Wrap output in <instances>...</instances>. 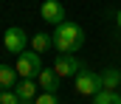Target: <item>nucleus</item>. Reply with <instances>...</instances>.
Segmentation results:
<instances>
[{
	"label": "nucleus",
	"mask_w": 121,
	"mask_h": 104,
	"mask_svg": "<svg viewBox=\"0 0 121 104\" xmlns=\"http://www.w3.org/2000/svg\"><path fill=\"white\" fill-rule=\"evenodd\" d=\"M39 17L51 25H59L65 23V6L59 0H42V8H39Z\"/></svg>",
	"instance_id": "423d86ee"
},
{
	"label": "nucleus",
	"mask_w": 121,
	"mask_h": 104,
	"mask_svg": "<svg viewBox=\"0 0 121 104\" xmlns=\"http://www.w3.org/2000/svg\"><path fill=\"white\" fill-rule=\"evenodd\" d=\"M73 79H76V93H79V96H96L99 90H104L101 73H96V70H90V68L79 70Z\"/></svg>",
	"instance_id": "7ed1b4c3"
},
{
	"label": "nucleus",
	"mask_w": 121,
	"mask_h": 104,
	"mask_svg": "<svg viewBox=\"0 0 121 104\" xmlns=\"http://www.w3.org/2000/svg\"><path fill=\"white\" fill-rule=\"evenodd\" d=\"M116 20H118V28H121V11H118V17H116Z\"/></svg>",
	"instance_id": "2eb2a0df"
},
{
	"label": "nucleus",
	"mask_w": 121,
	"mask_h": 104,
	"mask_svg": "<svg viewBox=\"0 0 121 104\" xmlns=\"http://www.w3.org/2000/svg\"><path fill=\"white\" fill-rule=\"evenodd\" d=\"M17 68H9V65H0V90H11L17 84Z\"/></svg>",
	"instance_id": "1a4fd4ad"
},
{
	"label": "nucleus",
	"mask_w": 121,
	"mask_h": 104,
	"mask_svg": "<svg viewBox=\"0 0 121 104\" xmlns=\"http://www.w3.org/2000/svg\"><path fill=\"white\" fill-rule=\"evenodd\" d=\"M14 68L20 73V79H37L42 73V59H39L37 51H23V54H17V65Z\"/></svg>",
	"instance_id": "f03ea898"
},
{
	"label": "nucleus",
	"mask_w": 121,
	"mask_h": 104,
	"mask_svg": "<svg viewBox=\"0 0 121 104\" xmlns=\"http://www.w3.org/2000/svg\"><path fill=\"white\" fill-rule=\"evenodd\" d=\"M14 93L20 96V101H23V104H31L34 99H37V93H39V84H37L34 79H23V82L14 87Z\"/></svg>",
	"instance_id": "0eeeda50"
},
{
	"label": "nucleus",
	"mask_w": 121,
	"mask_h": 104,
	"mask_svg": "<svg viewBox=\"0 0 121 104\" xmlns=\"http://www.w3.org/2000/svg\"><path fill=\"white\" fill-rule=\"evenodd\" d=\"M54 70H56V76H76L79 70H85V62L82 59H76V54H59L56 56V62H54Z\"/></svg>",
	"instance_id": "39448f33"
},
{
	"label": "nucleus",
	"mask_w": 121,
	"mask_h": 104,
	"mask_svg": "<svg viewBox=\"0 0 121 104\" xmlns=\"http://www.w3.org/2000/svg\"><path fill=\"white\" fill-rule=\"evenodd\" d=\"M101 84H104V90H118V84H121V70H118V68L101 70Z\"/></svg>",
	"instance_id": "9d476101"
},
{
	"label": "nucleus",
	"mask_w": 121,
	"mask_h": 104,
	"mask_svg": "<svg viewBox=\"0 0 121 104\" xmlns=\"http://www.w3.org/2000/svg\"><path fill=\"white\" fill-rule=\"evenodd\" d=\"M0 104H23L14 90H0Z\"/></svg>",
	"instance_id": "4468645a"
},
{
	"label": "nucleus",
	"mask_w": 121,
	"mask_h": 104,
	"mask_svg": "<svg viewBox=\"0 0 121 104\" xmlns=\"http://www.w3.org/2000/svg\"><path fill=\"white\" fill-rule=\"evenodd\" d=\"M48 48H54V37L51 34H34L31 37V51L42 54V51H48Z\"/></svg>",
	"instance_id": "9b49d317"
},
{
	"label": "nucleus",
	"mask_w": 121,
	"mask_h": 104,
	"mask_svg": "<svg viewBox=\"0 0 121 104\" xmlns=\"http://www.w3.org/2000/svg\"><path fill=\"white\" fill-rule=\"evenodd\" d=\"M26 45H28V34H26L20 25L6 28V34H3V48H6L9 54H23Z\"/></svg>",
	"instance_id": "20e7f679"
},
{
	"label": "nucleus",
	"mask_w": 121,
	"mask_h": 104,
	"mask_svg": "<svg viewBox=\"0 0 121 104\" xmlns=\"http://www.w3.org/2000/svg\"><path fill=\"white\" fill-rule=\"evenodd\" d=\"M37 84H39V90L56 93V90H59V76H56V70L54 68H42V73L37 76Z\"/></svg>",
	"instance_id": "6e6552de"
},
{
	"label": "nucleus",
	"mask_w": 121,
	"mask_h": 104,
	"mask_svg": "<svg viewBox=\"0 0 121 104\" xmlns=\"http://www.w3.org/2000/svg\"><path fill=\"white\" fill-rule=\"evenodd\" d=\"M93 104H121V96L116 90H99L93 96Z\"/></svg>",
	"instance_id": "f8f14e48"
},
{
	"label": "nucleus",
	"mask_w": 121,
	"mask_h": 104,
	"mask_svg": "<svg viewBox=\"0 0 121 104\" xmlns=\"http://www.w3.org/2000/svg\"><path fill=\"white\" fill-rule=\"evenodd\" d=\"M85 45V31L76 23H59L54 25V48L59 54H76Z\"/></svg>",
	"instance_id": "f257e3e1"
},
{
	"label": "nucleus",
	"mask_w": 121,
	"mask_h": 104,
	"mask_svg": "<svg viewBox=\"0 0 121 104\" xmlns=\"http://www.w3.org/2000/svg\"><path fill=\"white\" fill-rule=\"evenodd\" d=\"M34 104H59V99H56V93L39 90V93H37V99H34Z\"/></svg>",
	"instance_id": "ddd939ff"
}]
</instances>
